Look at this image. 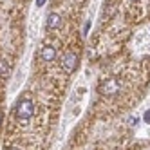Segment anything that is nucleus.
<instances>
[{"instance_id":"f257e3e1","label":"nucleus","mask_w":150,"mask_h":150,"mask_svg":"<svg viewBox=\"0 0 150 150\" xmlns=\"http://www.w3.org/2000/svg\"><path fill=\"white\" fill-rule=\"evenodd\" d=\"M35 114V103L31 100H20L16 103V117L18 120H29Z\"/></svg>"},{"instance_id":"f03ea898","label":"nucleus","mask_w":150,"mask_h":150,"mask_svg":"<svg viewBox=\"0 0 150 150\" xmlns=\"http://www.w3.org/2000/svg\"><path fill=\"white\" fill-rule=\"evenodd\" d=\"M120 91H121V81L117 80V78H109V80L101 85V92L103 94H109V96L117 94Z\"/></svg>"},{"instance_id":"7ed1b4c3","label":"nucleus","mask_w":150,"mask_h":150,"mask_svg":"<svg viewBox=\"0 0 150 150\" xmlns=\"http://www.w3.org/2000/svg\"><path fill=\"white\" fill-rule=\"evenodd\" d=\"M76 63H78V56L74 54V52H67V54L63 56V60H62V69L65 72H72L76 69Z\"/></svg>"},{"instance_id":"20e7f679","label":"nucleus","mask_w":150,"mask_h":150,"mask_svg":"<svg viewBox=\"0 0 150 150\" xmlns=\"http://www.w3.org/2000/svg\"><path fill=\"white\" fill-rule=\"evenodd\" d=\"M54 58H56V49L52 45H45L42 49V60L44 62H52Z\"/></svg>"},{"instance_id":"39448f33","label":"nucleus","mask_w":150,"mask_h":150,"mask_svg":"<svg viewBox=\"0 0 150 150\" xmlns=\"http://www.w3.org/2000/svg\"><path fill=\"white\" fill-rule=\"evenodd\" d=\"M60 24H62V16L58 13H51L47 16V29H56L60 27Z\"/></svg>"},{"instance_id":"423d86ee","label":"nucleus","mask_w":150,"mask_h":150,"mask_svg":"<svg viewBox=\"0 0 150 150\" xmlns=\"http://www.w3.org/2000/svg\"><path fill=\"white\" fill-rule=\"evenodd\" d=\"M4 72H7V63L0 60V74H4Z\"/></svg>"},{"instance_id":"0eeeda50","label":"nucleus","mask_w":150,"mask_h":150,"mask_svg":"<svg viewBox=\"0 0 150 150\" xmlns=\"http://www.w3.org/2000/svg\"><path fill=\"white\" fill-rule=\"evenodd\" d=\"M143 120H145L146 123H150V110H146V112L143 114Z\"/></svg>"},{"instance_id":"6e6552de","label":"nucleus","mask_w":150,"mask_h":150,"mask_svg":"<svg viewBox=\"0 0 150 150\" xmlns=\"http://www.w3.org/2000/svg\"><path fill=\"white\" fill-rule=\"evenodd\" d=\"M45 4V0H36V6H44Z\"/></svg>"},{"instance_id":"1a4fd4ad","label":"nucleus","mask_w":150,"mask_h":150,"mask_svg":"<svg viewBox=\"0 0 150 150\" xmlns=\"http://www.w3.org/2000/svg\"><path fill=\"white\" fill-rule=\"evenodd\" d=\"M9 150H18V148H9Z\"/></svg>"},{"instance_id":"9d476101","label":"nucleus","mask_w":150,"mask_h":150,"mask_svg":"<svg viewBox=\"0 0 150 150\" xmlns=\"http://www.w3.org/2000/svg\"><path fill=\"white\" fill-rule=\"evenodd\" d=\"M0 120H2V116H0Z\"/></svg>"}]
</instances>
